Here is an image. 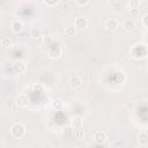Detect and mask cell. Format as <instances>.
Listing matches in <instances>:
<instances>
[{"label": "cell", "mask_w": 148, "mask_h": 148, "mask_svg": "<svg viewBox=\"0 0 148 148\" xmlns=\"http://www.w3.org/2000/svg\"><path fill=\"white\" fill-rule=\"evenodd\" d=\"M25 68H27L25 64H24L23 61H21V60H17V61L13 65V69H14V72H15L16 74H22V73H24V72H25Z\"/></svg>", "instance_id": "8992f818"}, {"label": "cell", "mask_w": 148, "mask_h": 148, "mask_svg": "<svg viewBox=\"0 0 148 148\" xmlns=\"http://www.w3.org/2000/svg\"><path fill=\"white\" fill-rule=\"evenodd\" d=\"M130 7H131V9H138L139 0H130Z\"/></svg>", "instance_id": "d6986e66"}, {"label": "cell", "mask_w": 148, "mask_h": 148, "mask_svg": "<svg viewBox=\"0 0 148 148\" xmlns=\"http://www.w3.org/2000/svg\"><path fill=\"white\" fill-rule=\"evenodd\" d=\"M65 35H66L67 37H74V36H75V28H74V27H68V28H66Z\"/></svg>", "instance_id": "2e32d148"}, {"label": "cell", "mask_w": 148, "mask_h": 148, "mask_svg": "<svg viewBox=\"0 0 148 148\" xmlns=\"http://www.w3.org/2000/svg\"><path fill=\"white\" fill-rule=\"evenodd\" d=\"M94 141L96 142V143H99V145H102V143H104L105 141H106V139H108V135H106V133L104 132V131H97V132H95L94 133Z\"/></svg>", "instance_id": "277c9868"}, {"label": "cell", "mask_w": 148, "mask_h": 148, "mask_svg": "<svg viewBox=\"0 0 148 148\" xmlns=\"http://www.w3.org/2000/svg\"><path fill=\"white\" fill-rule=\"evenodd\" d=\"M108 1H109L110 3H114V2H117L118 0H108Z\"/></svg>", "instance_id": "cb8c5ba5"}, {"label": "cell", "mask_w": 148, "mask_h": 148, "mask_svg": "<svg viewBox=\"0 0 148 148\" xmlns=\"http://www.w3.org/2000/svg\"><path fill=\"white\" fill-rule=\"evenodd\" d=\"M1 45H2L3 47H8V46H10V45H12V40H10V38H9V37H3V38L1 39Z\"/></svg>", "instance_id": "ac0fdd59"}, {"label": "cell", "mask_w": 148, "mask_h": 148, "mask_svg": "<svg viewBox=\"0 0 148 148\" xmlns=\"http://www.w3.org/2000/svg\"><path fill=\"white\" fill-rule=\"evenodd\" d=\"M123 27L126 31H133L135 29V22L133 20H126L124 23H123Z\"/></svg>", "instance_id": "8fae6325"}, {"label": "cell", "mask_w": 148, "mask_h": 148, "mask_svg": "<svg viewBox=\"0 0 148 148\" xmlns=\"http://www.w3.org/2000/svg\"><path fill=\"white\" fill-rule=\"evenodd\" d=\"M82 124H83V120H82L81 117H74L72 119V126L74 128H80L82 126Z\"/></svg>", "instance_id": "4fadbf2b"}, {"label": "cell", "mask_w": 148, "mask_h": 148, "mask_svg": "<svg viewBox=\"0 0 148 148\" xmlns=\"http://www.w3.org/2000/svg\"><path fill=\"white\" fill-rule=\"evenodd\" d=\"M74 136H75L76 140H81V139H83V136H84V132H83V130H81V127H80V128H76V130L74 131Z\"/></svg>", "instance_id": "9a60e30c"}, {"label": "cell", "mask_w": 148, "mask_h": 148, "mask_svg": "<svg viewBox=\"0 0 148 148\" xmlns=\"http://www.w3.org/2000/svg\"><path fill=\"white\" fill-rule=\"evenodd\" d=\"M62 105H64V103H62V101H60V99H54V101L52 102V106H53L56 110H60V109L62 108Z\"/></svg>", "instance_id": "e0dca14e"}, {"label": "cell", "mask_w": 148, "mask_h": 148, "mask_svg": "<svg viewBox=\"0 0 148 148\" xmlns=\"http://www.w3.org/2000/svg\"><path fill=\"white\" fill-rule=\"evenodd\" d=\"M75 1H76V3H77L79 6H82V7H83V6L88 5L90 0H75Z\"/></svg>", "instance_id": "7402d4cb"}, {"label": "cell", "mask_w": 148, "mask_h": 148, "mask_svg": "<svg viewBox=\"0 0 148 148\" xmlns=\"http://www.w3.org/2000/svg\"><path fill=\"white\" fill-rule=\"evenodd\" d=\"M44 2H45L47 6L52 7V6H56V5L59 2V0H44Z\"/></svg>", "instance_id": "44dd1931"}, {"label": "cell", "mask_w": 148, "mask_h": 148, "mask_svg": "<svg viewBox=\"0 0 148 148\" xmlns=\"http://www.w3.org/2000/svg\"><path fill=\"white\" fill-rule=\"evenodd\" d=\"M30 36L32 37V38H39L40 36H42V31H40V29H38V28H31V30H30Z\"/></svg>", "instance_id": "5bb4252c"}, {"label": "cell", "mask_w": 148, "mask_h": 148, "mask_svg": "<svg viewBox=\"0 0 148 148\" xmlns=\"http://www.w3.org/2000/svg\"><path fill=\"white\" fill-rule=\"evenodd\" d=\"M142 23H143L145 27L148 28V14H146V15L143 16V18H142Z\"/></svg>", "instance_id": "603a6c76"}, {"label": "cell", "mask_w": 148, "mask_h": 148, "mask_svg": "<svg viewBox=\"0 0 148 148\" xmlns=\"http://www.w3.org/2000/svg\"><path fill=\"white\" fill-rule=\"evenodd\" d=\"M88 25V21L86 17H77L75 20V28L79 30H83L84 28H87Z\"/></svg>", "instance_id": "52a82bcc"}, {"label": "cell", "mask_w": 148, "mask_h": 148, "mask_svg": "<svg viewBox=\"0 0 148 148\" xmlns=\"http://www.w3.org/2000/svg\"><path fill=\"white\" fill-rule=\"evenodd\" d=\"M117 27H118V22H117V20H114V18H109V20L105 21V28H106L109 31H113V30H116Z\"/></svg>", "instance_id": "9c48e42d"}, {"label": "cell", "mask_w": 148, "mask_h": 148, "mask_svg": "<svg viewBox=\"0 0 148 148\" xmlns=\"http://www.w3.org/2000/svg\"><path fill=\"white\" fill-rule=\"evenodd\" d=\"M47 54L52 59H57L62 54V50L59 45H50L47 50Z\"/></svg>", "instance_id": "3957f363"}, {"label": "cell", "mask_w": 148, "mask_h": 148, "mask_svg": "<svg viewBox=\"0 0 148 148\" xmlns=\"http://www.w3.org/2000/svg\"><path fill=\"white\" fill-rule=\"evenodd\" d=\"M16 104L18 108H27L28 104H29V98L27 95L24 94H21L16 97Z\"/></svg>", "instance_id": "5b68a950"}, {"label": "cell", "mask_w": 148, "mask_h": 148, "mask_svg": "<svg viewBox=\"0 0 148 148\" xmlns=\"http://www.w3.org/2000/svg\"><path fill=\"white\" fill-rule=\"evenodd\" d=\"M10 134H12L14 138H16V139L23 138L24 134H25V126H24L23 124H21V123H15V124H13L12 127H10Z\"/></svg>", "instance_id": "6da1fadb"}, {"label": "cell", "mask_w": 148, "mask_h": 148, "mask_svg": "<svg viewBox=\"0 0 148 148\" xmlns=\"http://www.w3.org/2000/svg\"><path fill=\"white\" fill-rule=\"evenodd\" d=\"M10 28H12V31L14 34H18V32H21L23 30V23L21 21H14L12 23V27Z\"/></svg>", "instance_id": "30bf717a"}, {"label": "cell", "mask_w": 148, "mask_h": 148, "mask_svg": "<svg viewBox=\"0 0 148 148\" xmlns=\"http://www.w3.org/2000/svg\"><path fill=\"white\" fill-rule=\"evenodd\" d=\"M69 84H71V87L72 88H80L81 87V84H82V79L80 77V76H77V75H74V76H72L71 79H69Z\"/></svg>", "instance_id": "ba28073f"}, {"label": "cell", "mask_w": 148, "mask_h": 148, "mask_svg": "<svg viewBox=\"0 0 148 148\" xmlns=\"http://www.w3.org/2000/svg\"><path fill=\"white\" fill-rule=\"evenodd\" d=\"M138 142L141 146H147L148 145V133H145V132L140 133L138 136Z\"/></svg>", "instance_id": "7c38bea8"}, {"label": "cell", "mask_w": 148, "mask_h": 148, "mask_svg": "<svg viewBox=\"0 0 148 148\" xmlns=\"http://www.w3.org/2000/svg\"><path fill=\"white\" fill-rule=\"evenodd\" d=\"M43 42H44V44H46V46H50V45H52L53 39H52L51 36H45L44 39H43Z\"/></svg>", "instance_id": "ffe728a7"}, {"label": "cell", "mask_w": 148, "mask_h": 148, "mask_svg": "<svg viewBox=\"0 0 148 148\" xmlns=\"http://www.w3.org/2000/svg\"><path fill=\"white\" fill-rule=\"evenodd\" d=\"M131 54H132V57L135 58V59H141V58H143V57L147 54V49H146V46L142 45V44H136V45H134V46L132 47Z\"/></svg>", "instance_id": "7a4b0ae2"}]
</instances>
